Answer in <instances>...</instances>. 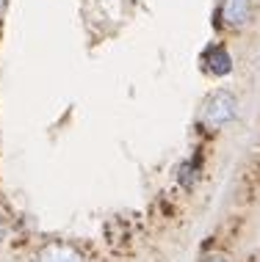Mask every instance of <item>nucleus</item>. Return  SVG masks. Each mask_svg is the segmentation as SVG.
I'll return each mask as SVG.
<instances>
[{
	"mask_svg": "<svg viewBox=\"0 0 260 262\" xmlns=\"http://www.w3.org/2000/svg\"><path fill=\"white\" fill-rule=\"evenodd\" d=\"M238 102L230 91H216L208 97V102L202 105V122L208 127H224L235 119Z\"/></svg>",
	"mask_w": 260,
	"mask_h": 262,
	"instance_id": "f257e3e1",
	"label": "nucleus"
},
{
	"mask_svg": "<svg viewBox=\"0 0 260 262\" xmlns=\"http://www.w3.org/2000/svg\"><path fill=\"white\" fill-rule=\"evenodd\" d=\"M249 14H252L249 0H222L219 17H222L224 28H233V31L244 28V25L249 23Z\"/></svg>",
	"mask_w": 260,
	"mask_h": 262,
	"instance_id": "f03ea898",
	"label": "nucleus"
},
{
	"mask_svg": "<svg viewBox=\"0 0 260 262\" xmlns=\"http://www.w3.org/2000/svg\"><path fill=\"white\" fill-rule=\"evenodd\" d=\"M202 67H205V72H210V75L224 77V75L233 72V55L224 50L222 45H213L205 50V55H202Z\"/></svg>",
	"mask_w": 260,
	"mask_h": 262,
	"instance_id": "7ed1b4c3",
	"label": "nucleus"
},
{
	"mask_svg": "<svg viewBox=\"0 0 260 262\" xmlns=\"http://www.w3.org/2000/svg\"><path fill=\"white\" fill-rule=\"evenodd\" d=\"M36 259L39 262H81L78 254L72 249H67V246H45Z\"/></svg>",
	"mask_w": 260,
	"mask_h": 262,
	"instance_id": "20e7f679",
	"label": "nucleus"
},
{
	"mask_svg": "<svg viewBox=\"0 0 260 262\" xmlns=\"http://www.w3.org/2000/svg\"><path fill=\"white\" fill-rule=\"evenodd\" d=\"M194 180H196V166H194V163H183V166H180V182L186 188H191Z\"/></svg>",
	"mask_w": 260,
	"mask_h": 262,
	"instance_id": "39448f33",
	"label": "nucleus"
},
{
	"mask_svg": "<svg viewBox=\"0 0 260 262\" xmlns=\"http://www.w3.org/2000/svg\"><path fill=\"white\" fill-rule=\"evenodd\" d=\"M202 262H230V259L224 257V254H208V257L202 259Z\"/></svg>",
	"mask_w": 260,
	"mask_h": 262,
	"instance_id": "423d86ee",
	"label": "nucleus"
},
{
	"mask_svg": "<svg viewBox=\"0 0 260 262\" xmlns=\"http://www.w3.org/2000/svg\"><path fill=\"white\" fill-rule=\"evenodd\" d=\"M6 237V224H3V218H0V240Z\"/></svg>",
	"mask_w": 260,
	"mask_h": 262,
	"instance_id": "0eeeda50",
	"label": "nucleus"
},
{
	"mask_svg": "<svg viewBox=\"0 0 260 262\" xmlns=\"http://www.w3.org/2000/svg\"><path fill=\"white\" fill-rule=\"evenodd\" d=\"M6 3H9V0H0V14L6 11Z\"/></svg>",
	"mask_w": 260,
	"mask_h": 262,
	"instance_id": "6e6552de",
	"label": "nucleus"
}]
</instances>
